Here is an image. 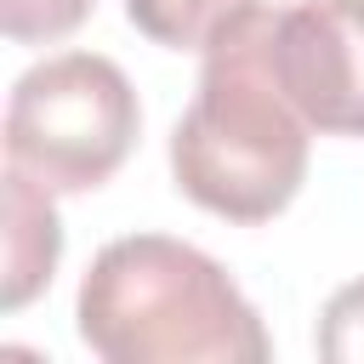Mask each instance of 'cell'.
Returning a JSON list of instances; mask_svg holds the SVG:
<instances>
[{
	"mask_svg": "<svg viewBox=\"0 0 364 364\" xmlns=\"http://www.w3.org/2000/svg\"><path fill=\"white\" fill-rule=\"evenodd\" d=\"M273 17L279 11H250L205 46L199 91L171 125L176 193L239 228L290 210L313 154V125L273 74Z\"/></svg>",
	"mask_w": 364,
	"mask_h": 364,
	"instance_id": "cell-1",
	"label": "cell"
},
{
	"mask_svg": "<svg viewBox=\"0 0 364 364\" xmlns=\"http://www.w3.org/2000/svg\"><path fill=\"white\" fill-rule=\"evenodd\" d=\"M74 330L102 364H262L273 341L216 256L171 233L108 239L74 296Z\"/></svg>",
	"mask_w": 364,
	"mask_h": 364,
	"instance_id": "cell-2",
	"label": "cell"
},
{
	"mask_svg": "<svg viewBox=\"0 0 364 364\" xmlns=\"http://www.w3.org/2000/svg\"><path fill=\"white\" fill-rule=\"evenodd\" d=\"M142 102L125 68L102 51L34 63L6 102V165L51 193L102 188L136 148Z\"/></svg>",
	"mask_w": 364,
	"mask_h": 364,
	"instance_id": "cell-3",
	"label": "cell"
},
{
	"mask_svg": "<svg viewBox=\"0 0 364 364\" xmlns=\"http://www.w3.org/2000/svg\"><path fill=\"white\" fill-rule=\"evenodd\" d=\"M273 74L324 136H364V0H301L273 17Z\"/></svg>",
	"mask_w": 364,
	"mask_h": 364,
	"instance_id": "cell-4",
	"label": "cell"
},
{
	"mask_svg": "<svg viewBox=\"0 0 364 364\" xmlns=\"http://www.w3.org/2000/svg\"><path fill=\"white\" fill-rule=\"evenodd\" d=\"M0 307L23 313L57 273L63 262V222H57V193L40 188L34 176L6 165V188H0Z\"/></svg>",
	"mask_w": 364,
	"mask_h": 364,
	"instance_id": "cell-5",
	"label": "cell"
},
{
	"mask_svg": "<svg viewBox=\"0 0 364 364\" xmlns=\"http://www.w3.org/2000/svg\"><path fill=\"white\" fill-rule=\"evenodd\" d=\"M250 11H262V0H125L131 28L165 51H205Z\"/></svg>",
	"mask_w": 364,
	"mask_h": 364,
	"instance_id": "cell-6",
	"label": "cell"
},
{
	"mask_svg": "<svg viewBox=\"0 0 364 364\" xmlns=\"http://www.w3.org/2000/svg\"><path fill=\"white\" fill-rule=\"evenodd\" d=\"M91 11L97 0H0V28L11 46H51L74 34Z\"/></svg>",
	"mask_w": 364,
	"mask_h": 364,
	"instance_id": "cell-7",
	"label": "cell"
},
{
	"mask_svg": "<svg viewBox=\"0 0 364 364\" xmlns=\"http://www.w3.org/2000/svg\"><path fill=\"white\" fill-rule=\"evenodd\" d=\"M313 353L324 364H364V279L341 284L324 301L318 330H313Z\"/></svg>",
	"mask_w": 364,
	"mask_h": 364,
	"instance_id": "cell-8",
	"label": "cell"
}]
</instances>
